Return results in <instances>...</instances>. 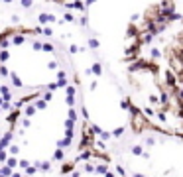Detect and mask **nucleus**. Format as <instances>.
<instances>
[{
  "instance_id": "nucleus-1",
  "label": "nucleus",
  "mask_w": 183,
  "mask_h": 177,
  "mask_svg": "<svg viewBox=\"0 0 183 177\" xmlns=\"http://www.w3.org/2000/svg\"><path fill=\"white\" fill-rule=\"evenodd\" d=\"M132 126H134V130H138V132H140L144 126H150V124H148V118L144 116V112L132 110Z\"/></svg>"
},
{
  "instance_id": "nucleus-2",
  "label": "nucleus",
  "mask_w": 183,
  "mask_h": 177,
  "mask_svg": "<svg viewBox=\"0 0 183 177\" xmlns=\"http://www.w3.org/2000/svg\"><path fill=\"white\" fill-rule=\"evenodd\" d=\"M163 77H166V85L169 88H177V83H179V81H177V73H175L171 67L163 71Z\"/></svg>"
},
{
  "instance_id": "nucleus-3",
  "label": "nucleus",
  "mask_w": 183,
  "mask_h": 177,
  "mask_svg": "<svg viewBox=\"0 0 183 177\" xmlns=\"http://www.w3.org/2000/svg\"><path fill=\"white\" fill-rule=\"evenodd\" d=\"M59 20L55 18V14H49V12H41L37 14V24L40 26H49V24H57Z\"/></svg>"
},
{
  "instance_id": "nucleus-4",
  "label": "nucleus",
  "mask_w": 183,
  "mask_h": 177,
  "mask_svg": "<svg viewBox=\"0 0 183 177\" xmlns=\"http://www.w3.org/2000/svg\"><path fill=\"white\" fill-rule=\"evenodd\" d=\"M169 63H171V69L177 75H183V57H177V55H171V57H169Z\"/></svg>"
},
{
  "instance_id": "nucleus-5",
  "label": "nucleus",
  "mask_w": 183,
  "mask_h": 177,
  "mask_svg": "<svg viewBox=\"0 0 183 177\" xmlns=\"http://www.w3.org/2000/svg\"><path fill=\"white\" fill-rule=\"evenodd\" d=\"M26 43V36L24 34H12V45H16V47H20Z\"/></svg>"
},
{
  "instance_id": "nucleus-6",
  "label": "nucleus",
  "mask_w": 183,
  "mask_h": 177,
  "mask_svg": "<svg viewBox=\"0 0 183 177\" xmlns=\"http://www.w3.org/2000/svg\"><path fill=\"white\" fill-rule=\"evenodd\" d=\"M0 97H2L4 100H8V103H12V91L6 85H2L0 87Z\"/></svg>"
},
{
  "instance_id": "nucleus-7",
  "label": "nucleus",
  "mask_w": 183,
  "mask_h": 177,
  "mask_svg": "<svg viewBox=\"0 0 183 177\" xmlns=\"http://www.w3.org/2000/svg\"><path fill=\"white\" fill-rule=\"evenodd\" d=\"M154 34H152V31H142V34H140V41L142 43H152L154 41Z\"/></svg>"
},
{
  "instance_id": "nucleus-8",
  "label": "nucleus",
  "mask_w": 183,
  "mask_h": 177,
  "mask_svg": "<svg viewBox=\"0 0 183 177\" xmlns=\"http://www.w3.org/2000/svg\"><path fill=\"white\" fill-rule=\"evenodd\" d=\"M37 112V108H36V104L34 103H30V104H26V108H24V116H28V118H31Z\"/></svg>"
},
{
  "instance_id": "nucleus-9",
  "label": "nucleus",
  "mask_w": 183,
  "mask_h": 177,
  "mask_svg": "<svg viewBox=\"0 0 183 177\" xmlns=\"http://www.w3.org/2000/svg\"><path fill=\"white\" fill-rule=\"evenodd\" d=\"M34 165H36L37 169H41V171H49V169H51V163H49V161H40V160H36Z\"/></svg>"
},
{
  "instance_id": "nucleus-10",
  "label": "nucleus",
  "mask_w": 183,
  "mask_h": 177,
  "mask_svg": "<svg viewBox=\"0 0 183 177\" xmlns=\"http://www.w3.org/2000/svg\"><path fill=\"white\" fill-rule=\"evenodd\" d=\"M51 160H53V161H63V160H65V151H63V148H57V150L53 151Z\"/></svg>"
},
{
  "instance_id": "nucleus-11",
  "label": "nucleus",
  "mask_w": 183,
  "mask_h": 177,
  "mask_svg": "<svg viewBox=\"0 0 183 177\" xmlns=\"http://www.w3.org/2000/svg\"><path fill=\"white\" fill-rule=\"evenodd\" d=\"M77 20H79V18H75V14H73L71 10H67L65 14H63V22H65V24H73V22H77Z\"/></svg>"
},
{
  "instance_id": "nucleus-12",
  "label": "nucleus",
  "mask_w": 183,
  "mask_h": 177,
  "mask_svg": "<svg viewBox=\"0 0 183 177\" xmlns=\"http://www.w3.org/2000/svg\"><path fill=\"white\" fill-rule=\"evenodd\" d=\"M150 59H152V61L161 59V49L160 47H152V49H150Z\"/></svg>"
},
{
  "instance_id": "nucleus-13",
  "label": "nucleus",
  "mask_w": 183,
  "mask_h": 177,
  "mask_svg": "<svg viewBox=\"0 0 183 177\" xmlns=\"http://www.w3.org/2000/svg\"><path fill=\"white\" fill-rule=\"evenodd\" d=\"M10 81H12V85L18 87V88H22V87H24V81L18 77V73H12V75H10Z\"/></svg>"
},
{
  "instance_id": "nucleus-14",
  "label": "nucleus",
  "mask_w": 183,
  "mask_h": 177,
  "mask_svg": "<svg viewBox=\"0 0 183 177\" xmlns=\"http://www.w3.org/2000/svg\"><path fill=\"white\" fill-rule=\"evenodd\" d=\"M87 45H89L93 51H97V49L100 47V41L97 40V37H89V40H87Z\"/></svg>"
},
{
  "instance_id": "nucleus-15",
  "label": "nucleus",
  "mask_w": 183,
  "mask_h": 177,
  "mask_svg": "<svg viewBox=\"0 0 183 177\" xmlns=\"http://www.w3.org/2000/svg\"><path fill=\"white\" fill-rule=\"evenodd\" d=\"M93 75H94V77H100V75H103V63H100V61L93 63Z\"/></svg>"
},
{
  "instance_id": "nucleus-16",
  "label": "nucleus",
  "mask_w": 183,
  "mask_h": 177,
  "mask_svg": "<svg viewBox=\"0 0 183 177\" xmlns=\"http://www.w3.org/2000/svg\"><path fill=\"white\" fill-rule=\"evenodd\" d=\"M12 71L8 67H6V63H0V79H6V77H10Z\"/></svg>"
},
{
  "instance_id": "nucleus-17",
  "label": "nucleus",
  "mask_w": 183,
  "mask_h": 177,
  "mask_svg": "<svg viewBox=\"0 0 183 177\" xmlns=\"http://www.w3.org/2000/svg\"><path fill=\"white\" fill-rule=\"evenodd\" d=\"M144 144H146V146H156V144H157V138H156L154 134H146V138H144Z\"/></svg>"
},
{
  "instance_id": "nucleus-18",
  "label": "nucleus",
  "mask_w": 183,
  "mask_h": 177,
  "mask_svg": "<svg viewBox=\"0 0 183 177\" xmlns=\"http://www.w3.org/2000/svg\"><path fill=\"white\" fill-rule=\"evenodd\" d=\"M6 165H10L12 169H14V167H20V160H18L16 155H10L8 161H6Z\"/></svg>"
},
{
  "instance_id": "nucleus-19",
  "label": "nucleus",
  "mask_w": 183,
  "mask_h": 177,
  "mask_svg": "<svg viewBox=\"0 0 183 177\" xmlns=\"http://www.w3.org/2000/svg\"><path fill=\"white\" fill-rule=\"evenodd\" d=\"M34 104H36L37 110H46V108H47V100H43V98H36Z\"/></svg>"
},
{
  "instance_id": "nucleus-20",
  "label": "nucleus",
  "mask_w": 183,
  "mask_h": 177,
  "mask_svg": "<svg viewBox=\"0 0 183 177\" xmlns=\"http://www.w3.org/2000/svg\"><path fill=\"white\" fill-rule=\"evenodd\" d=\"M71 142H73L71 138H67V136H65L63 140H59V142H57V148H63V150H65V148H71Z\"/></svg>"
},
{
  "instance_id": "nucleus-21",
  "label": "nucleus",
  "mask_w": 183,
  "mask_h": 177,
  "mask_svg": "<svg viewBox=\"0 0 183 177\" xmlns=\"http://www.w3.org/2000/svg\"><path fill=\"white\" fill-rule=\"evenodd\" d=\"M31 51H37V53L43 51V43L40 40H34V41H31Z\"/></svg>"
},
{
  "instance_id": "nucleus-22",
  "label": "nucleus",
  "mask_w": 183,
  "mask_h": 177,
  "mask_svg": "<svg viewBox=\"0 0 183 177\" xmlns=\"http://www.w3.org/2000/svg\"><path fill=\"white\" fill-rule=\"evenodd\" d=\"M108 173V165L106 163H99L97 165V175H106Z\"/></svg>"
},
{
  "instance_id": "nucleus-23",
  "label": "nucleus",
  "mask_w": 183,
  "mask_h": 177,
  "mask_svg": "<svg viewBox=\"0 0 183 177\" xmlns=\"http://www.w3.org/2000/svg\"><path fill=\"white\" fill-rule=\"evenodd\" d=\"M8 154L10 155H18L20 154V146H18V144H10L8 146Z\"/></svg>"
},
{
  "instance_id": "nucleus-24",
  "label": "nucleus",
  "mask_w": 183,
  "mask_h": 177,
  "mask_svg": "<svg viewBox=\"0 0 183 177\" xmlns=\"http://www.w3.org/2000/svg\"><path fill=\"white\" fill-rule=\"evenodd\" d=\"M10 59V51L8 49H0V63H6Z\"/></svg>"
},
{
  "instance_id": "nucleus-25",
  "label": "nucleus",
  "mask_w": 183,
  "mask_h": 177,
  "mask_svg": "<svg viewBox=\"0 0 183 177\" xmlns=\"http://www.w3.org/2000/svg\"><path fill=\"white\" fill-rule=\"evenodd\" d=\"M65 104L69 108H73L75 106V94H65Z\"/></svg>"
},
{
  "instance_id": "nucleus-26",
  "label": "nucleus",
  "mask_w": 183,
  "mask_h": 177,
  "mask_svg": "<svg viewBox=\"0 0 183 177\" xmlns=\"http://www.w3.org/2000/svg\"><path fill=\"white\" fill-rule=\"evenodd\" d=\"M43 51H46V53H55V45H53V43H49V41H46V43H43Z\"/></svg>"
},
{
  "instance_id": "nucleus-27",
  "label": "nucleus",
  "mask_w": 183,
  "mask_h": 177,
  "mask_svg": "<svg viewBox=\"0 0 183 177\" xmlns=\"http://www.w3.org/2000/svg\"><path fill=\"white\" fill-rule=\"evenodd\" d=\"M83 171H87V173H97V165H93V163H85Z\"/></svg>"
},
{
  "instance_id": "nucleus-28",
  "label": "nucleus",
  "mask_w": 183,
  "mask_h": 177,
  "mask_svg": "<svg viewBox=\"0 0 183 177\" xmlns=\"http://www.w3.org/2000/svg\"><path fill=\"white\" fill-rule=\"evenodd\" d=\"M8 157H10L8 150H2V151H0V163H2V165H4L6 161H8Z\"/></svg>"
},
{
  "instance_id": "nucleus-29",
  "label": "nucleus",
  "mask_w": 183,
  "mask_h": 177,
  "mask_svg": "<svg viewBox=\"0 0 183 177\" xmlns=\"http://www.w3.org/2000/svg\"><path fill=\"white\" fill-rule=\"evenodd\" d=\"M47 69H49V71H57V69H59V63L55 61V59H51V61H47Z\"/></svg>"
},
{
  "instance_id": "nucleus-30",
  "label": "nucleus",
  "mask_w": 183,
  "mask_h": 177,
  "mask_svg": "<svg viewBox=\"0 0 183 177\" xmlns=\"http://www.w3.org/2000/svg\"><path fill=\"white\" fill-rule=\"evenodd\" d=\"M124 126H118V128H114V130H112V136H114V138H120L122 134H124Z\"/></svg>"
},
{
  "instance_id": "nucleus-31",
  "label": "nucleus",
  "mask_w": 183,
  "mask_h": 177,
  "mask_svg": "<svg viewBox=\"0 0 183 177\" xmlns=\"http://www.w3.org/2000/svg\"><path fill=\"white\" fill-rule=\"evenodd\" d=\"M132 154H134V155H142L144 154V148L140 146V144H136V146H132Z\"/></svg>"
},
{
  "instance_id": "nucleus-32",
  "label": "nucleus",
  "mask_w": 183,
  "mask_h": 177,
  "mask_svg": "<svg viewBox=\"0 0 183 177\" xmlns=\"http://www.w3.org/2000/svg\"><path fill=\"white\" fill-rule=\"evenodd\" d=\"M41 36H46V37H53V28L51 26H43V34Z\"/></svg>"
},
{
  "instance_id": "nucleus-33",
  "label": "nucleus",
  "mask_w": 183,
  "mask_h": 177,
  "mask_svg": "<svg viewBox=\"0 0 183 177\" xmlns=\"http://www.w3.org/2000/svg\"><path fill=\"white\" fill-rule=\"evenodd\" d=\"M65 94H77V85H67L65 87Z\"/></svg>"
},
{
  "instance_id": "nucleus-34",
  "label": "nucleus",
  "mask_w": 183,
  "mask_h": 177,
  "mask_svg": "<svg viewBox=\"0 0 183 177\" xmlns=\"http://www.w3.org/2000/svg\"><path fill=\"white\" fill-rule=\"evenodd\" d=\"M77 22H79L83 28H89V16H85V14H83V16H81L79 20H77Z\"/></svg>"
},
{
  "instance_id": "nucleus-35",
  "label": "nucleus",
  "mask_w": 183,
  "mask_h": 177,
  "mask_svg": "<svg viewBox=\"0 0 183 177\" xmlns=\"http://www.w3.org/2000/svg\"><path fill=\"white\" fill-rule=\"evenodd\" d=\"M148 103H152V104H161V100H160V97H156V94H148Z\"/></svg>"
},
{
  "instance_id": "nucleus-36",
  "label": "nucleus",
  "mask_w": 183,
  "mask_h": 177,
  "mask_svg": "<svg viewBox=\"0 0 183 177\" xmlns=\"http://www.w3.org/2000/svg\"><path fill=\"white\" fill-rule=\"evenodd\" d=\"M20 6H22V8H26V10H30L31 6H34V0H20Z\"/></svg>"
},
{
  "instance_id": "nucleus-37",
  "label": "nucleus",
  "mask_w": 183,
  "mask_h": 177,
  "mask_svg": "<svg viewBox=\"0 0 183 177\" xmlns=\"http://www.w3.org/2000/svg\"><path fill=\"white\" fill-rule=\"evenodd\" d=\"M41 97H43V100H47V103H49V100L53 98V91H47V88H46V91L41 93Z\"/></svg>"
},
{
  "instance_id": "nucleus-38",
  "label": "nucleus",
  "mask_w": 183,
  "mask_h": 177,
  "mask_svg": "<svg viewBox=\"0 0 183 177\" xmlns=\"http://www.w3.org/2000/svg\"><path fill=\"white\" fill-rule=\"evenodd\" d=\"M20 124H22V128H24V130H26V128H30V126H31V120H30L28 116H24V118L20 120Z\"/></svg>"
},
{
  "instance_id": "nucleus-39",
  "label": "nucleus",
  "mask_w": 183,
  "mask_h": 177,
  "mask_svg": "<svg viewBox=\"0 0 183 177\" xmlns=\"http://www.w3.org/2000/svg\"><path fill=\"white\" fill-rule=\"evenodd\" d=\"M24 173H26V175H31V177H34V175L37 173V167L34 165V163H31V165H30V167H28V169H26V171H24Z\"/></svg>"
},
{
  "instance_id": "nucleus-40",
  "label": "nucleus",
  "mask_w": 183,
  "mask_h": 177,
  "mask_svg": "<svg viewBox=\"0 0 183 177\" xmlns=\"http://www.w3.org/2000/svg\"><path fill=\"white\" fill-rule=\"evenodd\" d=\"M67 118H71V120H75V122H77V110H75V108H69Z\"/></svg>"
},
{
  "instance_id": "nucleus-41",
  "label": "nucleus",
  "mask_w": 183,
  "mask_h": 177,
  "mask_svg": "<svg viewBox=\"0 0 183 177\" xmlns=\"http://www.w3.org/2000/svg\"><path fill=\"white\" fill-rule=\"evenodd\" d=\"M67 49H69V53H79V51H81V45H75V43H71Z\"/></svg>"
},
{
  "instance_id": "nucleus-42",
  "label": "nucleus",
  "mask_w": 183,
  "mask_h": 177,
  "mask_svg": "<svg viewBox=\"0 0 183 177\" xmlns=\"http://www.w3.org/2000/svg\"><path fill=\"white\" fill-rule=\"evenodd\" d=\"M142 112H144V116H146V118H152V116L156 114V112H154V108H148V106H146V108H144Z\"/></svg>"
},
{
  "instance_id": "nucleus-43",
  "label": "nucleus",
  "mask_w": 183,
  "mask_h": 177,
  "mask_svg": "<svg viewBox=\"0 0 183 177\" xmlns=\"http://www.w3.org/2000/svg\"><path fill=\"white\" fill-rule=\"evenodd\" d=\"M30 165H31V163H30L28 160H20V169H24V171H26Z\"/></svg>"
},
{
  "instance_id": "nucleus-44",
  "label": "nucleus",
  "mask_w": 183,
  "mask_h": 177,
  "mask_svg": "<svg viewBox=\"0 0 183 177\" xmlns=\"http://www.w3.org/2000/svg\"><path fill=\"white\" fill-rule=\"evenodd\" d=\"M46 88H47V91H53V93H55V91L59 88V85H57V83H47V87H46Z\"/></svg>"
},
{
  "instance_id": "nucleus-45",
  "label": "nucleus",
  "mask_w": 183,
  "mask_h": 177,
  "mask_svg": "<svg viewBox=\"0 0 183 177\" xmlns=\"http://www.w3.org/2000/svg\"><path fill=\"white\" fill-rule=\"evenodd\" d=\"M10 22L12 24H20V16L18 14H10Z\"/></svg>"
},
{
  "instance_id": "nucleus-46",
  "label": "nucleus",
  "mask_w": 183,
  "mask_h": 177,
  "mask_svg": "<svg viewBox=\"0 0 183 177\" xmlns=\"http://www.w3.org/2000/svg\"><path fill=\"white\" fill-rule=\"evenodd\" d=\"M120 106H122L124 110H128V108H130V100H128V98H124L122 103H120Z\"/></svg>"
},
{
  "instance_id": "nucleus-47",
  "label": "nucleus",
  "mask_w": 183,
  "mask_h": 177,
  "mask_svg": "<svg viewBox=\"0 0 183 177\" xmlns=\"http://www.w3.org/2000/svg\"><path fill=\"white\" fill-rule=\"evenodd\" d=\"M157 118H160L161 120V122H166V120H167V114H166V112H157V114H156Z\"/></svg>"
},
{
  "instance_id": "nucleus-48",
  "label": "nucleus",
  "mask_w": 183,
  "mask_h": 177,
  "mask_svg": "<svg viewBox=\"0 0 183 177\" xmlns=\"http://www.w3.org/2000/svg\"><path fill=\"white\" fill-rule=\"evenodd\" d=\"M140 14H132V18H130V20H132V24H136V22H140Z\"/></svg>"
},
{
  "instance_id": "nucleus-49",
  "label": "nucleus",
  "mask_w": 183,
  "mask_h": 177,
  "mask_svg": "<svg viewBox=\"0 0 183 177\" xmlns=\"http://www.w3.org/2000/svg\"><path fill=\"white\" fill-rule=\"evenodd\" d=\"M81 175H83V173H81L79 169H73V171H71V177H81Z\"/></svg>"
},
{
  "instance_id": "nucleus-50",
  "label": "nucleus",
  "mask_w": 183,
  "mask_h": 177,
  "mask_svg": "<svg viewBox=\"0 0 183 177\" xmlns=\"http://www.w3.org/2000/svg\"><path fill=\"white\" fill-rule=\"evenodd\" d=\"M97 87H99V81H97V79H94V81H91V91H94Z\"/></svg>"
},
{
  "instance_id": "nucleus-51",
  "label": "nucleus",
  "mask_w": 183,
  "mask_h": 177,
  "mask_svg": "<svg viewBox=\"0 0 183 177\" xmlns=\"http://www.w3.org/2000/svg\"><path fill=\"white\" fill-rule=\"evenodd\" d=\"M94 2H97V0H85V4H87V8H89V6H93Z\"/></svg>"
},
{
  "instance_id": "nucleus-52",
  "label": "nucleus",
  "mask_w": 183,
  "mask_h": 177,
  "mask_svg": "<svg viewBox=\"0 0 183 177\" xmlns=\"http://www.w3.org/2000/svg\"><path fill=\"white\" fill-rule=\"evenodd\" d=\"M12 2H14V0H2V4H6V6H8V4H12Z\"/></svg>"
},
{
  "instance_id": "nucleus-53",
  "label": "nucleus",
  "mask_w": 183,
  "mask_h": 177,
  "mask_svg": "<svg viewBox=\"0 0 183 177\" xmlns=\"http://www.w3.org/2000/svg\"><path fill=\"white\" fill-rule=\"evenodd\" d=\"M104 177H116V173H112V171H108V173H106Z\"/></svg>"
},
{
  "instance_id": "nucleus-54",
  "label": "nucleus",
  "mask_w": 183,
  "mask_h": 177,
  "mask_svg": "<svg viewBox=\"0 0 183 177\" xmlns=\"http://www.w3.org/2000/svg\"><path fill=\"white\" fill-rule=\"evenodd\" d=\"M12 177H24L22 173H18V171H14V173H12Z\"/></svg>"
},
{
  "instance_id": "nucleus-55",
  "label": "nucleus",
  "mask_w": 183,
  "mask_h": 177,
  "mask_svg": "<svg viewBox=\"0 0 183 177\" xmlns=\"http://www.w3.org/2000/svg\"><path fill=\"white\" fill-rule=\"evenodd\" d=\"M4 103H6V100H4L2 97H0V108H2V104H4Z\"/></svg>"
},
{
  "instance_id": "nucleus-56",
  "label": "nucleus",
  "mask_w": 183,
  "mask_h": 177,
  "mask_svg": "<svg viewBox=\"0 0 183 177\" xmlns=\"http://www.w3.org/2000/svg\"><path fill=\"white\" fill-rule=\"evenodd\" d=\"M24 177H31V175H24Z\"/></svg>"
},
{
  "instance_id": "nucleus-57",
  "label": "nucleus",
  "mask_w": 183,
  "mask_h": 177,
  "mask_svg": "<svg viewBox=\"0 0 183 177\" xmlns=\"http://www.w3.org/2000/svg\"><path fill=\"white\" fill-rule=\"evenodd\" d=\"M0 112H2V108H0Z\"/></svg>"
},
{
  "instance_id": "nucleus-58",
  "label": "nucleus",
  "mask_w": 183,
  "mask_h": 177,
  "mask_svg": "<svg viewBox=\"0 0 183 177\" xmlns=\"http://www.w3.org/2000/svg\"><path fill=\"white\" fill-rule=\"evenodd\" d=\"M0 87H2V85H0Z\"/></svg>"
},
{
  "instance_id": "nucleus-59",
  "label": "nucleus",
  "mask_w": 183,
  "mask_h": 177,
  "mask_svg": "<svg viewBox=\"0 0 183 177\" xmlns=\"http://www.w3.org/2000/svg\"><path fill=\"white\" fill-rule=\"evenodd\" d=\"M181 57H183V55H181Z\"/></svg>"
}]
</instances>
